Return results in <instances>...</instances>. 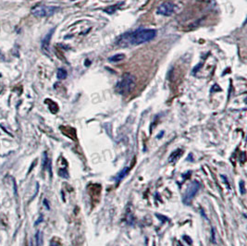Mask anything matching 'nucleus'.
<instances>
[{"label":"nucleus","instance_id":"12","mask_svg":"<svg viewBox=\"0 0 247 246\" xmlns=\"http://www.w3.org/2000/svg\"><path fill=\"white\" fill-rule=\"evenodd\" d=\"M117 5H115V6H110V7H108L107 9H105L104 11H105V12L108 13V14H113V13H114L115 11L117 10Z\"/></svg>","mask_w":247,"mask_h":246},{"label":"nucleus","instance_id":"1","mask_svg":"<svg viewBox=\"0 0 247 246\" xmlns=\"http://www.w3.org/2000/svg\"><path fill=\"white\" fill-rule=\"evenodd\" d=\"M156 36V31L154 29H137L133 32L120 35L117 41V45L121 47L131 45H139L153 40Z\"/></svg>","mask_w":247,"mask_h":246},{"label":"nucleus","instance_id":"8","mask_svg":"<svg viewBox=\"0 0 247 246\" xmlns=\"http://www.w3.org/2000/svg\"><path fill=\"white\" fill-rule=\"evenodd\" d=\"M182 154V151H181L180 149H177L175 152H173V153L171 154L170 159H168V161H170V162H175Z\"/></svg>","mask_w":247,"mask_h":246},{"label":"nucleus","instance_id":"9","mask_svg":"<svg viewBox=\"0 0 247 246\" xmlns=\"http://www.w3.org/2000/svg\"><path fill=\"white\" fill-rule=\"evenodd\" d=\"M125 58V56L123 54H117V55H115V56H112L108 58V60L110 62H119V61H121L123 60Z\"/></svg>","mask_w":247,"mask_h":246},{"label":"nucleus","instance_id":"15","mask_svg":"<svg viewBox=\"0 0 247 246\" xmlns=\"http://www.w3.org/2000/svg\"><path fill=\"white\" fill-rule=\"evenodd\" d=\"M13 186H14V193H15V195H18V192H17V187H16V182H15V181H13Z\"/></svg>","mask_w":247,"mask_h":246},{"label":"nucleus","instance_id":"2","mask_svg":"<svg viewBox=\"0 0 247 246\" xmlns=\"http://www.w3.org/2000/svg\"><path fill=\"white\" fill-rule=\"evenodd\" d=\"M134 85H135L134 76L127 73V74H125L122 77V79L117 83L116 86V90L120 95H126V93H130L132 91V88L134 87Z\"/></svg>","mask_w":247,"mask_h":246},{"label":"nucleus","instance_id":"7","mask_svg":"<svg viewBox=\"0 0 247 246\" xmlns=\"http://www.w3.org/2000/svg\"><path fill=\"white\" fill-rule=\"evenodd\" d=\"M129 170H130V169H129V167H125L124 169L121 170L120 172H119V174H117V177H116V181H117V182H119V181H120L122 179H124L125 177H126V175L128 174Z\"/></svg>","mask_w":247,"mask_h":246},{"label":"nucleus","instance_id":"3","mask_svg":"<svg viewBox=\"0 0 247 246\" xmlns=\"http://www.w3.org/2000/svg\"><path fill=\"white\" fill-rule=\"evenodd\" d=\"M59 10V7L54 6H45V5H37L32 9V14L35 17L44 18L52 16Z\"/></svg>","mask_w":247,"mask_h":246},{"label":"nucleus","instance_id":"5","mask_svg":"<svg viewBox=\"0 0 247 246\" xmlns=\"http://www.w3.org/2000/svg\"><path fill=\"white\" fill-rule=\"evenodd\" d=\"M174 11L175 5L171 2H164L156 9L158 14L162 15V16H171L174 13Z\"/></svg>","mask_w":247,"mask_h":246},{"label":"nucleus","instance_id":"14","mask_svg":"<svg viewBox=\"0 0 247 246\" xmlns=\"http://www.w3.org/2000/svg\"><path fill=\"white\" fill-rule=\"evenodd\" d=\"M240 189H241V193H242V194H244V193H245V189H244V182L242 181L240 182Z\"/></svg>","mask_w":247,"mask_h":246},{"label":"nucleus","instance_id":"4","mask_svg":"<svg viewBox=\"0 0 247 246\" xmlns=\"http://www.w3.org/2000/svg\"><path fill=\"white\" fill-rule=\"evenodd\" d=\"M200 183L196 181H194L193 182L190 183V185L188 186V188L186 189L185 193L183 194V198H182V201L185 205H190L191 202L193 201L194 197L196 195V193H198V191L200 189Z\"/></svg>","mask_w":247,"mask_h":246},{"label":"nucleus","instance_id":"19","mask_svg":"<svg viewBox=\"0 0 247 246\" xmlns=\"http://www.w3.org/2000/svg\"><path fill=\"white\" fill-rule=\"evenodd\" d=\"M44 205L46 206V208H47V209H49V205H48V204H47V201H46V200H45V201H44Z\"/></svg>","mask_w":247,"mask_h":246},{"label":"nucleus","instance_id":"18","mask_svg":"<svg viewBox=\"0 0 247 246\" xmlns=\"http://www.w3.org/2000/svg\"><path fill=\"white\" fill-rule=\"evenodd\" d=\"M0 59H2V60H5V56H4V55L0 52Z\"/></svg>","mask_w":247,"mask_h":246},{"label":"nucleus","instance_id":"17","mask_svg":"<svg viewBox=\"0 0 247 246\" xmlns=\"http://www.w3.org/2000/svg\"><path fill=\"white\" fill-rule=\"evenodd\" d=\"M42 220H43V217L41 216V217H40V218H39V219H38L36 222H35V225H38V224H39V222H41Z\"/></svg>","mask_w":247,"mask_h":246},{"label":"nucleus","instance_id":"13","mask_svg":"<svg viewBox=\"0 0 247 246\" xmlns=\"http://www.w3.org/2000/svg\"><path fill=\"white\" fill-rule=\"evenodd\" d=\"M58 175L62 178H68L69 177V174H68V172H67L66 169H60L59 171H58Z\"/></svg>","mask_w":247,"mask_h":246},{"label":"nucleus","instance_id":"20","mask_svg":"<svg viewBox=\"0 0 247 246\" xmlns=\"http://www.w3.org/2000/svg\"><path fill=\"white\" fill-rule=\"evenodd\" d=\"M30 246H33V243H30Z\"/></svg>","mask_w":247,"mask_h":246},{"label":"nucleus","instance_id":"11","mask_svg":"<svg viewBox=\"0 0 247 246\" xmlns=\"http://www.w3.org/2000/svg\"><path fill=\"white\" fill-rule=\"evenodd\" d=\"M35 241H36V246H42L43 244V233L38 230L35 234Z\"/></svg>","mask_w":247,"mask_h":246},{"label":"nucleus","instance_id":"16","mask_svg":"<svg viewBox=\"0 0 247 246\" xmlns=\"http://www.w3.org/2000/svg\"><path fill=\"white\" fill-rule=\"evenodd\" d=\"M50 246H59V244H58L57 243H56V241H51Z\"/></svg>","mask_w":247,"mask_h":246},{"label":"nucleus","instance_id":"10","mask_svg":"<svg viewBox=\"0 0 247 246\" xmlns=\"http://www.w3.org/2000/svg\"><path fill=\"white\" fill-rule=\"evenodd\" d=\"M67 76H68V72L64 69H58L57 73V77L58 80H64L67 78Z\"/></svg>","mask_w":247,"mask_h":246},{"label":"nucleus","instance_id":"6","mask_svg":"<svg viewBox=\"0 0 247 246\" xmlns=\"http://www.w3.org/2000/svg\"><path fill=\"white\" fill-rule=\"evenodd\" d=\"M55 32V29H52L50 32L45 35V38L43 39L42 41V50L44 51V53L49 55V51H50V40H51V37Z\"/></svg>","mask_w":247,"mask_h":246}]
</instances>
